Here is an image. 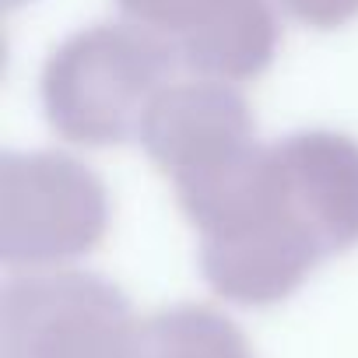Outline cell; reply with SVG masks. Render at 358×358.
<instances>
[{"mask_svg": "<svg viewBox=\"0 0 358 358\" xmlns=\"http://www.w3.org/2000/svg\"><path fill=\"white\" fill-rule=\"evenodd\" d=\"M176 201L197 232L208 285L236 306H278L327 257L358 246V141L299 130L253 144Z\"/></svg>", "mask_w": 358, "mask_h": 358, "instance_id": "6da1fadb", "label": "cell"}, {"mask_svg": "<svg viewBox=\"0 0 358 358\" xmlns=\"http://www.w3.org/2000/svg\"><path fill=\"white\" fill-rule=\"evenodd\" d=\"M176 71V53L134 22L81 29L46 57L39 78L46 123L78 148L127 144Z\"/></svg>", "mask_w": 358, "mask_h": 358, "instance_id": "7a4b0ae2", "label": "cell"}, {"mask_svg": "<svg viewBox=\"0 0 358 358\" xmlns=\"http://www.w3.org/2000/svg\"><path fill=\"white\" fill-rule=\"evenodd\" d=\"M109 232V190L60 151L0 158V260L15 271H57L88 257Z\"/></svg>", "mask_w": 358, "mask_h": 358, "instance_id": "3957f363", "label": "cell"}, {"mask_svg": "<svg viewBox=\"0 0 358 358\" xmlns=\"http://www.w3.org/2000/svg\"><path fill=\"white\" fill-rule=\"evenodd\" d=\"M130 299L88 271H25L0 292V358H141Z\"/></svg>", "mask_w": 358, "mask_h": 358, "instance_id": "277c9868", "label": "cell"}, {"mask_svg": "<svg viewBox=\"0 0 358 358\" xmlns=\"http://www.w3.org/2000/svg\"><path fill=\"white\" fill-rule=\"evenodd\" d=\"M137 141L148 158L169 176L172 190L229 169L257 141V120L232 81L218 78H172L144 113Z\"/></svg>", "mask_w": 358, "mask_h": 358, "instance_id": "5b68a950", "label": "cell"}, {"mask_svg": "<svg viewBox=\"0 0 358 358\" xmlns=\"http://www.w3.org/2000/svg\"><path fill=\"white\" fill-rule=\"evenodd\" d=\"M127 22L162 39L179 67L218 81H253L278 53L271 0H116Z\"/></svg>", "mask_w": 358, "mask_h": 358, "instance_id": "8992f818", "label": "cell"}, {"mask_svg": "<svg viewBox=\"0 0 358 358\" xmlns=\"http://www.w3.org/2000/svg\"><path fill=\"white\" fill-rule=\"evenodd\" d=\"M141 358H257L250 337L225 313L179 302L141 323Z\"/></svg>", "mask_w": 358, "mask_h": 358, "instance_id": "52a82bcc", "label": "cell"}, {"mask_svg": "<svg viewBox=\"0 0 358 358\" xmlns=\"http://www.w3.org/2000/svg\"><path fill=\"white\" fill-rule=\"evenodd\" d=\"M274 4L306 29H344L358 18V0H274Z\"/></svg>", "mask_w": 358, "mask_h": 358, "instance_id": "ba28073f", "label": "cell"}]
</instances>
